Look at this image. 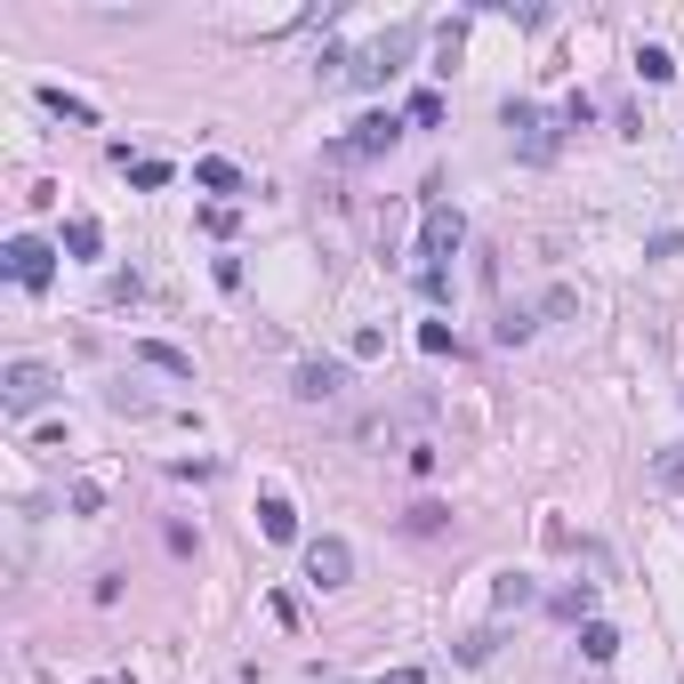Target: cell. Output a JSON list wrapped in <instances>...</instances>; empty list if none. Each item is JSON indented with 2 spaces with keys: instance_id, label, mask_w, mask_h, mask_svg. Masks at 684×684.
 Returning <instances> with one entry per match:
<instances>
[{
  "instance_id": "6da1fadb",
  "label": "cell",
  "mask_w": 684,
  "mask_h": 684,
  "mask_svg": "<svg viewBox=\"0 0 684 684\" xmlns=\"http://www.w3.org/2000/svg\"><path fill=\"white\" fill-rule=\"evenodd\" d=\"M410 49H419V24L379 32L370 49H355V57H347V81H355V89H387V81L403 73V65H410Z\"/></svg>"
},
{
  "instance_id": "7a4b0ae2",
  "label": "cell",
  "mask_w": 684,
  "mask_h": 684,
  "mask_svg": "<svg viewBox=\"0 0 684 684\" xmlns=\"http://www.w3.org/2000/svg\"><path fill=\"white\" fill-rule=\"evenodd\" d=\"M499 121H507V146H516L524 161H556V121H547L539 106H532V97H507V106H499Z\"/></svg>"
},
{
  "instance_id": "3957f363",
  "label": "cell",
  "mask_w": 684,
  "mask_h": 684,
  "mask_svg": "<svg viewBox=\"0 0 684 684\" xmlns=\"http://www.w3.org/2000/svg\"><path fill=\"white\" fill-rule=\"evenodd\" d=\"M459 242H467V218L452 210V201H427V218H419V274H443L459 258Z\"/></svg>"
},
{
  "instance_id": "277c9868",
  "label": "cell",
  "mask_w": 684,
  "mask_h": 684,
  "mask_svg": "<svg viewBox=\"0 0 684 684\" xmlns=\"http://www.w3.org/2000/svg\"><path fill=\"white\" fill-rule=\"evenodd\" d=\"M49 395H57V370H49V363H24V355H17L9 370H0V410H9V419H32Z\"/></svg>"
},
{
  "instance_id": "5b68a950",
  "label": "cell",
  "mask_w": 684,
  "mask_h": 684,
  "mask_svg": "<svg viewBox=\"0 0 684 684\" xmlns=\"http://www.w3.org/2000/svg\"><path fill=\"white\" fill-rule=\"evenodd\" d=\"M0 266H9V282H17V290H49V282H57V250L41 242V234H9Z\"/></svg>"
},
{
  "instance_id": "8992f818",
  "label": "cell",
  "mask_w": 684,
  "mask_h": 684,
  "mask_svg": "<svg viewBox=\"0 0 684 684\" xmlns=\"http://www.w3.org/2000/svg\"><path fill=\"white\" fill-rule=\"evenodd\" d=\"M306 579H315V588H347V579H355V547L338 539V532L306 539Z\"/></svg>"
},
{
  "instance_id": "52a82bcc",
  "label": "cell",
  "mask_w": 684,
  "mask_h": 684,
  "mask_svg": "<svg viewBox=\"0 0 684 684\" xmlns=\"http://www.w3.org/2000/svg\"><path fill=\"white\" fill-rule=\"evenodd\" d=\"M347 387H355L347 363H298V370H290V395H298V403H338Z\"/></svg>"
},
{
  "instance_id": "ba28073f",
  "label": "cell",
  "mask_w": 684,
  "mask_h": 684,
  "mask_svg": "<svg viewBox=\"0 0 684 684\" xmlns=\"http://www.w3.org/2000/svg\"><path fill=\"white\" fill-rule=\"evenodd\" d=\"M395 137H403V121H395V113H363V121H355V137H338L330 153H347V161H370V153H387Z\"/></svg>"
},
{
  "instance_id": "9c48e42d",
  "label": "cell",
  "mask_w": 684,
  "mask_h": 684,
  "mask_svg": "<svg viewBox=\"0 0 684 684\" xmlns=\"http://www.w3.org/2000/svg\"><path fill=\"white\" fill-rule=\"evenodd\" d=\"M137 363L161 370V379H194V355H186V347H169V338H137Z\"/></svg>"
},
{
  "instance_id": "30bf717a",
  "label": "cell",
  "mask_w": 684,
  "mask_h": 684,
  "mask_svg": "<svg viewBox=\"0 0 684 684\" xmlns=\"http://www.w3.org/2000/svg\"><path fill=\"white\" fill-rule=\"evenodd\" d=\"M258 532H266V539H298V507H290L282 492H266V499H258Z\"/></svg>"
},
{
  "instance_id": "8fae6325",
  "label": "cell",
  "mask_w": 684,
  "mask_h": 684,
  "mask_svg": "<svg viewBox=\"0 0 684 684\" xmlns=\"http://www.w3.org/2000/svg\"><path fill=\"white\" fill-rule=\"evenodd\" d=\"M41 106H49V113H65L73 129H97V106H89V97H73V89H57V81L41 89Z\"/></svg>"
},
{
  "instance_id": "7c38bea8",
  "label": "cell",
  "mask_w": 684,
  "mask_h": 684,
  "mask_svg": "<svg viewBox=\"0 0 684 684\" xmlns=\"http://www.w3.org/2000/svg\"><path fill=\"white\" fill-rule=\"evenodd\" d=\"M194 186H201V194H242V169L210 153V161H194Z\"/></svg>"
},
{
  "instance_id": "4fadbf2b",
  "label": "cell",
  "mask_w": 684,
  "mask_h": 684,
  "mask_svg": "<svg viewBox=\"0 0 684 684\" xmlns=\"http://www.w3.org/2000/svg\"><path fill=\"white\" fill-rule=\"evenodd\" d=\"M65 250H73V258H97V250H106V226H97V218H65Z\"/></svg>"
},
{
  "instance_id": "5bb4252c",
  "label": "cell",
  "mask_w": 684,
  "mask_h": 684,
  "mask_svg": "<svg viewBox=\"0 0 684 684\" xmlns=\"http://www.w3.org/2000/svg\"><path fill=\"white\" fill-rule=\"evenodd\" d=\"M579 653H588V661H612V653H621V628H612V621H588V628H579Z\"/></svg>"
},
{
  "instance_id": "9a60e30c",
  "label": "cell",
  "mask_w": 684,
  "mask_h": 684,
  "mask_svg": "<svg viewBox=\"0 0 684 684\" xmlns=\"http://www.w3.org/2000/svg\"><path fill=\"white\" fill-rule=\"evenodd\" d=\"M636 73H644V81L661 89V81H676V57H668L661 41H644V49H636Z\"/></svg>"
},
{
  "instance_id": "2e32d148",
  "label": "cell",
  "mask_w": 684,
  "mask_h": 684,
  "mask_svg": "<svg viewBox=\"0 0 684 684\" xmlns=\"http://www.w3.org/2000/svg\"><path fill=\"white\" fill-rule=\"evenodd\" d=\"M492 653H499V628H475V636H459V661H467V668H484Z\"/></svg>"
},
{
  "instance_id": "e0dca14e",
  "label": "cell",
  "mask_w": 684,
  "mask_h": 684,
  "mask_svg": "<svg viewBox=\"0 0 684 684\" xmlns=\"http://www.w3.org/2000/svg\"><path fill=\"white\" fill-rule=\"evenodd\" d=\"M532 596H539V588H532V579H524V572H499V612H524Z\"/></svg>"
},
{
  "instance_id": "ac0fdd59",
  "label": "cell",
  "mask_w": 684,
  "mask_h": 684,
  "mask_svg": "<svg viewBox=\"0 0 684 684\" xmlns=\"http://www.w3.org/2000/svg\"><path fill=\"white\" fill-rule=\"evenodd\" d=\"M169 178H178V169L153 161V153H146V161H129V186H146V194H153V186H169Z\"/></svg>"
},
{
  "instance_id": "d6986e66",
  "label": "cell",
  "mask_w": 684,
  "mask_h": 684,
  "mask_svg": "<svg viewBox=\"0 0 684 684\" xmlns=\"http://www.w3.org/2000/svg\"><path fill=\"white\" fill-rule=\"evenodd\" d=\"M556 612H564V621H588V612H596V588H588V579H579V588H564Z\"/></svg>"
},
{
  "instance_id": "ffe728a7",
  "label": "cell",
  "mask_w": 684,
  "mask_h": 684,
  "mask_svg": "<svg viewBox=\"0 0 684 684\" xmlns=\"http://www.w3.org/2000/svg\"><path fill=\"white\" fill-rule=\"evenodd\" d=\"M387 355V330H355L347 338V363H379Z\"/></svg>"
},
{
  "instance_id": "44dd1931",
  "label": "cell",
  "mask_w": 684,
  "mask_h": 684,
  "mask_svg": "<svg viewBox=\"0 0 684 684\" xmlns=\"http://www.w3.org/2000/svg\"><path fill=\"white\" fill-rule=\"evenodd\" d=\"M410 121L435 129V121H443V89H410Z\"/></svg>"
},
{
  "instance_id": "7402d4cb",
  "label": "cell",
  "mask_w": 684,
  "mask_h": 684,
  "mask_svg": "<svg viewBox=\"0 0 684 684\" xmlns=\"http://www.w3.org/2000/svg\"><path fill=\"white\" fill-rule=\"evenodd\" d=\"M419 347H427V355H452L459 338H452V323H419Z\"/></svg>"
},
{
  "instance_id": "603a6c76",
  "label": "cell",
  "mask_w": 684,
  "mask_h": 684,
  "mask_svg": "<svg viewBox=\"0 0 684 684\" xmlns=\"http://www.w3.org/2000/svg\"><path fill=\"white\" fill-rule=\"evenodd\" d=\"M379 684H427V668H387Z\"/></svg>"
},
{
  "instance_id": "cb8c5ba5",
  "label": "cell",
  "mask_w": 684,
  "mask_h": 684,
  "mask_svg": "<svg viewBox=\"0 0 684 684\" xmlns=\"http://www.w3.org/2000/svg\"><path fill=\"white\" fill-rule=\"evenodd\" d=\"M97 684H137V676H97Z\"/></svg>"
}]
</instances>
